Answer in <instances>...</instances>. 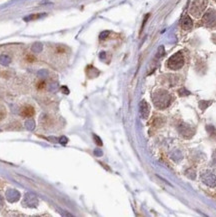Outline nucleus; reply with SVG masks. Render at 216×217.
<instances>
[{"instance_id": "obj_1", "label": "nucleus", "mask_w": 216, "mask_h": 217, "mask_svg": "<svg viewBox=\"0 0 216 217\" xmlns=\"http://www.w3.org/2000/svg\"><path fill=\"white\" fill-rule=\"evenodd\" d=\"M154 105L159 109H165L171 104L172 97L166 90H157L152 95Z\"/></svg>"}, {"instance_id": "obj_2", "label": "nucleus", "mask_w": 216, "mask_h": 217, "mask_svg": "<svg viewBox=\"0 0 216 217\" xmlns=\"http://www.w3.org/2000/svg\"><path fill=\"white\" fill-rule=\"evenodd\" d=\"M166 65H167L168 68H170L172 70L180 69V68L184 65V57H183V54L181 52H177V53L173 54V55L168 59Z\"/></svg>"}, {"instance_id": "obj_3", "label": "nucleus", "mask_w": 216, "mask_h": 217, "mask_svg": "<svg viewBox=\"0 0 216 217\" xmlns=\"http://www.w3.org/2000/svg\"><path fill=\"white\" fill-rule=\"evenodd\" d=\"M206 0H195V1H193L192 5L190 7V13L195 16V17H199L201 15V13L204 11L205 8H206Z\"/></svg>"}, {"instance_id": "obj_4", "label": "nucleus", "mask_w": 216, "mask_h": 217, "mask_svg": "<svg viewBox=\"0 0 216 217\" xmlns=\"http://www.w3.org/2000/svg\"><path fill=\"white\" fill-rule=\"evenodd\" d=\"M202 21L206 26L208 27H214L216 25V11L214 10H209L204 14Z\"/></svg>"}, {"instance_id": "obj_5", "label": "nucleus", "mask_w": 216, "mask_h": 217, "mask_svg": "<svg viewBox=\"0 0 216 217\" xmlns=\"http://www.w3.org/2000/svg\"><path fill=\"white\" fill-rule=\"evenodd\" d=\"M23 204L26 207H36L38 204V199L36 195L33 193H26L24 196Z\"/></svg>"}, {"instance_id": "obj_6", "label": "nucleus", "mask_w": 216, "mask_h": 217, "mask_svg": "<svg viewBox=\"0 0 216 217\" xmlns=\"http://www.w3.org/2000/svg\"><path fill=\"white\" fill-rule=\"evenodd\" d=\"M139 112H140V116L143 119H146L149 116L150 113V107L149 104L146 102L145 100H142L140 103H139Z\"/></svg>"}, {"instance_id": "obj_7", "label": "nucleus", "mask_w": 216, "mask_h": 217, "mask_svg": "<svg viewBox=\"0 0 216 217\" xmlns=\"http://www.w3.org/2000/svg\"><path fill=\"white\" fill-rule=\"evenodd\" d=\"M202 181L207 184L208 186H215L216 185V176L211 172H206L202 175Z\"/></svg>"}, {"instance_id": "obj_8", "label": "nucleus", "mask_w": 216, "mask_h": 217, "mask_svg": "<svg viewBox=\"0 0 216 217\" xmlns=\"http://www.w3.org/2000/svg\"><path fill=\"white\" fill-rule=\"evenodd\" d=\"M6 198L9 202H16L20 198V193L15 189H8L6 191Z\"/></svg>"}, {"instance_id": "obj_9", "label": "nucleus", "mask_w": 216, "mask_h": 217, "mask_svg": "<svg viewBox=\"0 0 216 217\" xmlns=\"http://www.w3.org/2000/svg\"><path fill=\"white\" fill-rule=\"evenodd\" d=\"M179 130H180V133H181L184 137H186V138H190V137L194 134V130L187 124L180 125Z\"/></svg>"}, {"instance_id": "obj_10", "label": "nucleus", "mask_w": 216, "mask_h": 217, "mask_svg": "<svg viewBox=\"0 0 216 217\" xmlns=\"http://www.w3.org/2000/svg\"><path fill=\"white\" fill-rule=\"evenodd\" d=\"M20 114H21V116H22V117L31 118L35 114V110H34V108L32 106L26 105V106H24L22 109H21Z\"/></svg>"}, {"instance_id": "obj_11", "label": "nucleus", "mask_w": 216, "mask_h": 217, "mask_svg": "<svg viewBox=\"0 0 216 217\" xmlns=\"http://www.w3.org/2000/svg\"><path fill=\"white\" fill-rule=\"evenodd\" d=\"M192 26H193L192 19H191L188 15H185L181 21V27L184 30H189L192 28Z\"/></svg>"}, {"instance_id": "obj_12", "label": "nucleus", "mask_w": 216, "mask_h": 217, "mask_svg": "<svg viewBox=\"0 0 216 217\" xmlns=\"http://www.w3.org/2000/svg\"><path fill=\"white\" fill-rule=\"evenodd\" d=\"M10 62H11V58H10L8 55H6V54H2V55H0V64L1 65L7 66V65L10 64Z\"/></svg>"}, {"instance_id": "obj_13", "label": "nucleus", "mask_w": 216, "mask_h": 217, "mask_svg": "<svg viewBox=\"0 0 216 217\" xmlns=\"http://www.w3.org/2000/svg\"><path fill=\"white\" fill-rule=\"evenodd\" d=\"M42 49H43V45L41 44V43L39 42H36V43H34L33 45H32V47H31V50L33 51V52H41L42 51Z\"/></svg>"}, {"instance_id": "obj_14", "label": "nucleus", "mask_w": 216, "mask_h": 217, "mask_svg": "<svg viewBox=\"0 0 216 217\" xmlns=\"http://www.w3.org/2000/svg\"><path fill=\"white\" fill-rule=\"evenodd\" d=\"M46 14H33V15H30V16H27V17L24 18V20L25 21H30V20H35V19H39L41 17H43V16H45Z\"/></svg>"}, {"instance_id": "obj_15", "label": "nucleus", "mask_w": 216, "mask_h": 217, "mask_svg": "<svg viewBox=\"0 0 216 217\" xmlns=\"http://www.w3.org/2000/svg\"><path fill=\"white\" fill-rule=\"evenodd\" d=\"M211 103H212V101L201 100L200 102H199V107H200V109H202V110H205V109H206L207 107H208Z\"/></svg>"}, {"instance_id": "obj_16", "label": "nucleus", "mask_w": 216, "mask_h": 217, "mask_svg": "<svg viewBox=\"0 0 216 217\" xmlns=\"http://www.w3.org/2000/svg\"><path fill=\"white\" fill-rule=\"evenodd\" d=\"M25 125H26V128L28 129V130H30V131H32L35 128V122L32 119L27 120L26 123H25Z\"/></svg>"}, {"instance_id": "obj_17", "label": "nucleus", "mask_w": 216, "mask_h": 217, "mask_svg": "<svg viewBox=\"0 0 216 217\" xmlns=\"http://www.w3.org/2000/svg\"><path fill=\"white\" fill-rule=\"evenodd\" d=\"M178 94H179V96H181V97H183V96L190 95V92L188 91V90L185 89V88H181V89H179V90H178Z\"/></svg>"}, {"instance_id": "obj_18", "label": "nucleus", "mask_w": 216, "mask_h": 217, "mask_svg": "<svg viewBox=\"0 0 216 217\" xmlns=\"http://www.w3.org/2000/svg\"><path fill=\"white\" fill-rule=\"evenodd\" d=\"M45 86H46V82L44 80H41V81H38L37 82V84H36V87H37V89H43V88H45Z\"/></svg>"}, {"instance_id": "obj_19", "label": "nucleus", "mask_w": 216, "mask_h": 217, "mask_svg": "<svg viewBox=\"0 0 216 217\" xmlns=\"http://www.w3.org/2000/svg\"><path fill=\"white\" fill-rule=\"evenodd\" d=\"M93 138H94V141H95V143H96L98 146H102V141H101V139H100V137L99 136H97V135H93Z\"/></svg>"}, {"instance_id": "obj_20", "label": "nucleus", "mask_w": 216, "mask_h": 217, "mask_svg": "<svg viewBox=\"0 0 216 217\" xmlns=\"http://www.w3.org/2000/svg\"><path fill=\"white\" fill-rule=\"evenodd\" d=\"M206 128H207V130H208V132L210 134H215V135H216V130H215V128L213 127V126L209 125V126H207Z\"/></svg>"}, {"instance_id": "obj_21", "label": "nucleus", "mask_w": 216, "mask_h": 217, "mask_svg": "<svg viewBox=\"0 0 216 217\" xmlns=\"http://www.w3.org/2000/svg\"><path fill=\"white\" fill-rule=\"evenodd\" d=\"M109 35V31H104L102 32V33L100 34V39H105L106 37H107Z\"/></svg>"}, {"instance_id": "obj_22", "label": "nucleus", "mask_w": 216, "mask_h": 217, "mask_svg": "<svg viewBox=\"0 0 216 217\" xmlns=\"http://www.w3.org/2000/svg\"><path fill=\"white\" fill-rule=\"evenodd\" d=\"M60 140V143H63V144H66L67 142H68V139H67V137H64V136H62V137H60L59 138Z\"/></svg>"}, {"instance_id": "obj_23", "label": "nucleus", "mask_w": 216, "mask_h": 217, "mask_svg": "<svg viewBox=\"0 0 216 217\" xmlns=\"http://www.w3.org/2000/svg\"><path fill=\"white\" fill-rule=\"evenodd\" d=\"M164 54V47L163 46H161V47H159V50H158V54H157V57H159L160 55L162 56Z\"/></svg>"}, {"instance_id": "obj_24", "label": "nucleus", "mask_w": 216, "mask_h": 217, "mask_svg": "<svg viewBox=\"0 0 216 217\" xmlns=\"http://www.w3.org/2000/svg\"><path fill=\"white\" fill-rule=\"evenodd\" d=\"M26 60L28 62H33L34 60H35V57L34 56H32V55H27L26 56Z\"/></svg>"}, {"instance_id": "obj_25", "label": "nucleus", "mask_w": 216, "mask_h": 217, "mask_svg": "<svg viewBox=\"0 0 216 217\" xmlns=\"http://www.w3.org/2000/svg\"><path fill=\"white\" fill-rule=\"evenodd\" d=\"M5 115H6V113H5V111L0 110V121H1V120L5 117Z\"/></svg>"}, {"instance_id": "obj_26", "label": "nucleus", "mask_w": 216, "mask_h": 217, "mask_svg": "<svg viewBox=\"0 0 216 217\" xmlns=\"http://www.w3.org/2000/svg\"><path fill=\"white\" fill-rule=\"evenodd\" d=\"M61 90L63 91V93H65V94H68V93H69V90H68L67 87H65V86L61 87Z\"/></svg>"}, {"instance_id": "obj_27", "label": "nucleus", "mask_w": 216, "mask_h": 217, "mask_svg": "<svg viewBox=\"0 0 216 217\" xmlns=\"http://www.w3.org/2000/svg\"><path fill=\"white\" fill-rule=\"evenodd\" d=\"M94 153H95V154H98V155H102V152H101V151H97V150H95L94 151Z\"/></svg>"}, {"instance_id": "obj_28", "label": "nucleus", "mask_w": 216, "mask_h": 217, "mask_svg": "<svg viewBox=\"0 0 216 217\" xmlns=\"http://www.w3.org/2000/svg\"><path fill=\"white\" fill-rule=\"evenodd\" d=\"M2 205H3V198H2V197L0 196V207H1Z\"/></svg>"}]
</instances>
